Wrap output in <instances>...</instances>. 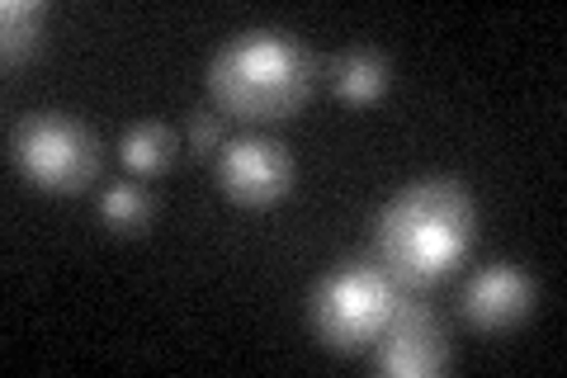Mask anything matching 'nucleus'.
I'll return each instance as SVG.
<instances>
[{
  "mask_svg": "<svg viewBox=\"0 0 567 378\" xmlns=\"http://www.w3.org/2000/svg\"><path fill=\"white\" fill-rule=\"evenodd\" d=\"M477 242V204L450 175L402 185L374 218V265L402 294H425L468 260Z\"/></svg>",
  "mask_w": 567,
  "mask_h": 378,
  "instance_id": "f257e3e1",
  "label": "nucleus"
},
{
  "mask_svg": "<svg viewBox=\"0 0 567 378\" xmlns=\"http://www.w3.org/2000/svg\"><path fill=\"white\" fill-rule=\"evenodd\" d=\"M322 62L289 29H241L213 48L204 67L208 104L241 123L293 119L312 100Z\"/></svg>",
  "mask_w": 567,
  "mask_h": 378,
  "instance_id": "f03ea898",
  "label": "nucleus"
},
{
  "mask_svg": "<svg viewBox=\"0 0 567 378\" xmlns=\"http://www.w3.org/2000/svg\"><path fill=\"white\" fill-rule=\"evenodd\" d=\"M402 289L369 260H341L312 284L308 294V327L336 355H360L379 340V331L393 321Z\"/></svg>",
  "mask_w": 567,
  "mask_h": 378,
  "instance_id": "7ed1b4c3",
  "label": "nucleus"
},
{
  "mask_svg": "<svg viewBox=\"0 0 567 378\" xmlns=\"http://www.w3.org/2000/svg\"><path fill=\"white\" fill-rule=\"evenodd\" d=\"M10 166L43 194H81L104 171V147L91 123L62 110H33L10 123Z\"/></svg>",
  "mask_w": 567,
  "mask_h": 378,
  "instance_id": "20e7f679",
  "label": "nucleus"
},
{
  "mask_svg": "<svg viewBox=\"0 0 567 378\" xmlns=\"http://www.w3.org/2000/svg\"><path fill=\"white\" fill-rule=\"evenodd\" d=\"M293 152L260 133L227 137L213 156V180H218L223 200L237 208H275L293 194Z\"/></svg>",
  "mask_w": 567,
  "mask_h": 378,
  "instance_id": "39448f33",
  "label": "nucleus"
},
{
  "mask_svg": "<svg viewBox=\"0 0 567 378\" xmlns=\"http://www.w3.org/2000/svg\"><path fill=\"white\" fill-rule=\"evenodd\" d=\"M450 327L431 303H421V294H402L393 321L379 331V340L369 346V365L393 378H431L450 369Z\"/></svg>",
  "mask_w": 567,
  "mask_h": 378,
  "instance_id": "423d86ee",
  "label": "nucleus"
},
{
  "mask_svg": "<svg viewBox=\"0 0 567 378\" xmlns=\"http://www.w3.org/2000/svg\"><path fill=\"white\" fill-rule=\"evenodd\" d=\"M458 313H464L468 327L483 331V336L511 331L535 313V279H529V269L516 260H492L464 284Z\"/></svg>",
  "mask_w": 567,
  "mask_h": 378,
  "instance_id": "0eeeda50",
  "label": "nucleus"
},
{
  "mask_svg": "<svg viewBox=\"0 0 567 378\" xmlns=\"http://www.w3.org/2000/svg\"><path fill=\"white\" fill-rule=\"evenodd\" d=\"M327 85L331 95L341 104H379L388 95V85H393V62L383 58L379 48H346L336 52V58L327 62Z\"/></svg>",
  "mask_w": 567,
  "mask_h": 378,
  "instance_id": "6e6552de",
  "label": "nucleus"
},
{
  "mask_svg": "<svg viewBox=\"0 0 567 378\" xmlns=\"http://www.w3.org/2000/svg\"><path fill=\"white\" fill-rule=\"evenodd\" d=\"M152 194L137 185V180H110L100 194H95V218L104 232H114V237H142V232L152 227Z\"/></svg>",
  "mask_w": 567,
  "mask_h": 378,
  "instance_id": "1a4fd4ad",
  "label": "nucleus"
},
{
  "mask_svg": "<svg viewBox=\"0 0 567 378\" xmlns=\"http://www.w3.org/2000/svg\"><path fill=\"white\" fill-rule=\"evenodd\" d=\"M175 152H181V137H175L171 123H156V119H142V123H133V129H123V137H118V161L133 175L171 171Z\"/></svg>",
  "mask_w": 567,
  "mask_h": 378,
  "instance_id": "9d476101",
  "label": "nucleus"
},
{
  "mask_svg": "<svg viewBox=\"0 0 567 378\" xmlns=\"http://www.w3.org/2000/svg\"><path fill=\"white\" fill-rule=\"evenodd\" d=\"M43 24H48L43 0H6L0 6V62L6 67L29 62L43 43Z\"/></svg>",
  "mask_w": 567,
  "mask_h": 378,
  "instance_id": "9b49d317",
  "label": "nucleus"
},
{
  "mask_svg": "<svg viewBox=\"0 0 567 378\" xmlns=\"http://www.w3.org/2000/svg\"><path fill=\"white\" fill-rule=\"evenodd\" d=\"M223 110H213V104H194L189 119H185V147L194 156H218V147L227 142V129H223Z\"/></svg>",
  "mask_w": 567,
  "mask_h": 378,
  "instance_id": "f8f14e48",
  "label": "nucleus"
}]
</instances>
